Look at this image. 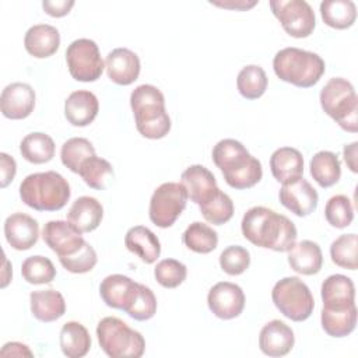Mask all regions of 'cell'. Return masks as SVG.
Listing matches in <instances>:
<instances>
[{
  "instance_id": "1",
  "label": "cell",
  "mask_w": 358,
  "mask_h": 358,
  "mask_svg": "<svg viewBox=\"0 0 358 358\" xmlns=\"http://www.w3.org/2000/svg\"><path fill=\"white\" fill-rule=\"evenodd\" d=\"M241 229L250 243L274 252H288L298 236L296 227L288 217L263 206H255L245 213Z\"/></svg>"
},
{
  "instance_id": "2",
  "label": "cell",
  "mask_w": 358,
  "mask_h": 358,
  "mask_svg": "<svg viewBox=\"0 0 358 358\" xmlns=\"http://www.w3.org/2000/svg\"><path fill=\"white\" fill-rule=\"evenodd\" d=\"M211 158L222 172L227 185L236 190L253 187L263 176L260 161L235 138L220 140L213 148Z\"/></svg>"
},
{
  "instance_id": "3",
  "label": "cell",
  "mask_w": 358,
  "mask_h": 358,
  "mask_svg": "<svg viewBox=\"0 0 358 358\" xmlns=\"http://www.w3.org/2000/svg\"><path fill=\"white\" fill-rule=\"evenodd\" d=\"M137 131L150 140L165 137L171 130V117L165 109L164 94L151 84H143L130 94Z\"/></svg>"
},
{
  "instance_id": "4",
  "label": "cell",
  "mask_w": 358,
  "mask_h": 358,
  "mask_svg": "<svg viewBox=\"0 0 358 358\" xmlns=\"http://www.w3.org/2000/svg\"><path fill=\"white\" fill-rule=\"evenodd\" d=\"M70 194L69 182L56 171L31 173L20 185L22 203L36 211L62 210L67 204Z\"/></svg>"
},
{
  "instance_id": "5",
  "label": "cell",
  "mask_w": 358,
  "mask_h": 358,
  "mask_svg": "<svg viewBox=\"0 0 358 358\" xmlns=\"http://www.w3.org/2000/svg\"><path fill=\"white\" fill-rule=\"evenodd\" d=\"M275 76L299 88H310L324 74V60L313 52L299 48H284L273 59Z\"/></svg>"
},
{
  "instance_id": "6",
  "label": "cell",
  "mask_w": 358,
  "mask_h": 358,
  "mask_svg": "<svg viewBox=\"0 0 358 358\" xmlns=\"http://www.w3.org/2000/svg\"><path fill=\"white\" fill-rule=\"evenodd\" d=\"M320 106L343 130L358 131V98L354 85L341 77L330 78L322 88Z\"/></svg>"
},
{
  "instance_id": "7",
  "label": "cell",
  "mask_w": 358,
  "mask_h": 358,
  "mask_svg": "<svg viewBox=\"0 0 358 358\" xmlns=\"http://www.w3.org/2000/svg\"><path fill=\"white\" fill-rule=\"evenodd\" d=\"M96 337L102 351L112 358H138L145 350V340L141 333L115 316L99 320Z\"/></svg>"
},
{
  "instance_id": "8",
  "label": "cell",
  "mask_w": 358,
  "mask_h": 358,
  "mask_svg": "<svg viewBox=\"0 0 358 358\" xmlns=\"http://www.w3.org/2000/svg\"><path fill=\"white\" fill-rule=\"evenodd\" d=\"M275 308L294 322L306 320L315 308V299L309 287L298 277H284L277 281L271 291Z\"/></svg>"
},
{
  "instance_id": "9",
  "label": "cell",
  "mask_w": 358,
  "mask_h": 358,
  "mask_svg": "<svg viewBox=\"0 0 358 358\" xmlns=\"http://www.w3.org/2000/svg\"><path fill=\"white\" fill-rule=\"evenodd\" d=\"M187 199L182 183L165 182L159 185L150 199L148 215L151 222L159 228L172 227L186 208Z\"/></svg>"
},
{
  "instance_id": "10",
  "label": "cell",
  "mask_w": 358,
  "mask_h": 358,
  "mask_svg": "<svg viewBox=\"0 0 358 358\" xmlns=\"http://www.w3.org/2000/svg\"><path fill=\"white\" fill-rule=\"evenodd\" d=\"M66 62L71 77L83 83L96 81L105 69L98 45L87 38L76 39L67 46Z\"/></svg>"
},
{
  "instance_id": "11",
  "label": "cell",
  "mask_w": 358,
  "mask_h": 358,
  "mask_svg": "<svg viewBox=\"0 0 358 358\" xmlns=\"http://www.w3.org/2000/svg\"><path fill=\"white\" fill-rule=\"evenodd\" d=\"M270 8L282 29L292 38H308L316 27L315 13L305 0H273Z\"/></svg>"
},
{
  "instance_id": "12",
  "label": "cell",
  "mask_w": 358,
  "mask_h": 358,
  "mask_svg": "<svg viewBox=\"0 0 358 358\" xmlns=\"http://www.w3.org/2000/svg\"><path fill=\"white\" fill-rule=\"evenodd\" d=\"M207 303L217 317L229 320L242 313L245 308V294L238 284L221 281L210 288Z\"/></svg>"
},
{
  "instance_id": "13",
  "label": "cell",
  "mask_w": 358,
  "mask_h": 358,
  "mask_svg": "<svg viewBox=\"0 0 358 358\" xmlns=\"http://www.w3.org/2000/svg\"><path fill=\"white\" fill-rule=\"evenodd\" d=\"M43 242L59 256L66 257L81 249L85 239L83 232L69 221H49L42 229Z\"/></svg>"
},
{
  "instance_id": "14",
  "label": "cell",
  "mask_w": 358,
  "mask_h": 358,
  "mask_svg": "<svg viewBox=\"0 0 358 358\" xmlns=\"http://www.w3.org/2000/svg\"><path fill=\"white\" fill-rule=\"evenodd\" d=\"M278 199L281 204L298 217H306L317 207L319 196L315 187L303 178L281 186Z\"/></svg>"
},
{
  "instance_id": "15",
  "label": "cell",
  "mask_w": 358,
  "mask_h": 358,
  "mask_svg": "<svg viewBox=\"0 0 358 358\" xmlns=\"http://www.w3.org/2000/svg\"><path fill=\"white\" fill-rule=\"evenodd\" d=\"M35 108V91L27 83H11L1 91L0 109L4 117L21 120L28 117Z\"/></svg>"
},
{
  "instance_id": "16",
  "label": "cell",
  "mask_w": 358,
  "mask_h": 358,
  "mask_svg": "<svg viewBox=\"0 0 358 358\" xmlns=\"http://www.w3.org/2000/svg\"><path fill=\"white\" fill-rule=\"evenodd\" d=\"M4 236L13 249L28 250L38 242L39 224L28 214L14 213L4 221Z\"/></svg>"
},
{
  "instance_id": "17",
  "label": "cell",
  "mask_w": 358,
  "mask_h": 358,
  "mask_svg": "<svg viewBox=\"0 0 358 358\" xmlns=\"http://www.w3.org/2000/svg\"><path fill=\"white\" fill-rule=\"evenodd\" d=\"M106 74L110 81L117 85L133 84L140 74V59L127 48H116L108 53L105 59Z\"/></svg>"
},
{
  "instance_id": "18",
  "label": "cell",
  "mask_w": 358,
  "mask_h": 358,
  "mask_svg": "<svg viewBox=\"0 0 358 358\" xmlns=\"http://www.w3.org/2000/svg\"><path fill=\"white\" fill-rule=\"evenodd\" d=\"M138 285L127 275L110 274L101 281L99 295L109 308L126 312L138 291Z\"/></svg>"
},
{
  "instance_id": "19",
  "label": "cell",
  "mask_w": 358,
  "mask_h": 358,
  "mask_svg": "<svg viewBox=\"0 0 358 358\" xmlns=\"http://www.w3.org/2000/svg\"><path fill=\"white\" fill-rule=\"evenodd\" d=\"M294 344V331L282 320H270L260 330L259 347L268 357H284L292 350Z\"/></svg>"
},
{
  "instance_id": "20",
  "label": "cell",
  "mask_w": 358,
  "mask_h": 358,
  "mask_svg": "<svg viewBox=\"0 0 358 358\" xmlns=\"http://www.w3.org/2000/svg\"><path fill=\"white\" fill-rule=\"evenodd\" d=\"M180 183L185 186L187 197L197 206L210 200L218 190L215 176L203 165H190L180 175Z\"/></svg>"
},
{
  "instance_id": "21",
  "label": "cell",
  "mask_w": 358,
  "mask_h": 358,
  "mask_svg": "<svg viewBox=\"0 0 358 358\" xmlns=\"http://www.w3.org/2000/svg\"><path fill=\"white\" fill-rule=\"evenodd\" d=\"M99 110V102L94 92L78 90L71 92L64 102V116L67 122L77 127L88 126L94 122Z\"/></svg>"
},
{
  "instance_id": "22",
  "label": "cell",
  "mask_w": 358,
  "mask_h": 358,
  "mask_svg": "<svg viewBox=\"0 0 358 358\" xmlns=\"http://www.w3.org/2000/svg\"><path fill=\"white\" fill-rule=\"evenodd\" d=\"M323 308L343 309L355 303V287L350 277L343 274H331L320 288Z\"/></svg>"
},
{
  "instance_id": "23",
  "label": "cell",
  "mask_w": 358,
  "mask_h": 358,
  "mask_svg": "<svg viewBox=\"0 0 358 358\" xmlns=\"http://www.w3.org/2000/svg\"><path fill=\"white\" fill-rule=\"evenodd\" d=\"M24 46L25 50L36 59L50 57L60 46V34L57 28L49 24L32 25L25 32Z\"/></svg>"
},
{
  "instance_id": "24",
  "label": "cell",
  "mask_w": 358,
  "mask_h": 358,
  "mask_svg": "<svg viewBox=\"0 0 358 358\" xmlns=\"http://www.w3.org/2000/svg\"><path fill=\"white\" fill-rule=\"evenodd\" d=\"M270 169L281 185L294 182L303 175V157L292 147H280L270 157Z\"/></svg>"
},
{
  "instance_id": "25",
  "label": "cell",
  "mask_w": 358,
  "mask_h": 358,
  "mask_svg": "<svg viewBox=\"0 0 358 358\" xmlns=\"http://www.w3.org/2000/svg\"><path fill=\"white\" fill-rule=\"evenodd\" d=\"M288 264L291 268L303 275L317 274L323 264L320 246L313 241H301L288 250Z\"/></svg>"
},
{
  "instance_id": "26",
  "label": "cell",
  "mask_w": 358,
  "mask_h": 358,
  "mask_svg": "<svg viewBox=\"0 0 358 358\" xmlns=\"http://www.w3.org/2000/svg\"><path fill=\"white\" fill-rule=\"evenodd\" d=\"M127 250L137 255L145 264H152L161 255V243L157 235L143 225L131 227L124 236Z\"/></svg>"
},
{
  "instance_id": "27",
  "label": "cell",
  "mask_w": 358,
  "mask_h": 358,
  "mask_svg": "<svg viewBox=\"0 0 358 358\" xmlns=\"http://www.w3.org/2000/svg\"><path fill=\"white\" fill-rule=\"evenodd\" d=\"M103 218V207L95 199L90 196L78 197L67 213V221L71 222L77 229L91 232L96 229Z\"/></svg>"
},
{
  "instance_id": "28",
  "label": "cell",
  "mask_w": 358,
  "mask_h": 358,
  "mask_svg": "<svg viewBox=\"0 0 358 358\" xmlns=\"http://www.w3.org/2000/svg\"><path fill=\"white\" fill-rule=\"evenodd\" d=\"M29 303L34 317L45 323L60 319L66 312V301L56 289H39L31 292Z\"/></svg>"
},
{
  "instance_id": "29",
  "label": "cell",
  "mask_w": 358,
  "mask_h": 358,
  "mask_svg": "<svg viewBox=\"0 0 358 358\" xmlns=\"http://www.w3.org/2000/svg\"><path fill=\"white\" fill-rule=\"evenodd\" d=\"M59 343L62 352L69 358H81L88 354L91 348V336L88 330L78 322H67L63 324Z\"/></svg>"
},
{
  "instance_id": "30",
  "label": "cell",
  "mask_w": 358,
  "mask_h": 358,
  "mask_svg": "<svg viewBox=\"0 0 358 358\" xmlns=\"http://www.w3.org/2000/svg\"><path fill=\"white\" fill-rule=\"evenodd\" d=\"M320 323L323 330L331 337H345L351 334L357 324L355 303L343 309H322Z\"/></svg>"
},
{
  "instance_id": "31",
  "label": "cell",
  "mask_w": 358,
  "mask_h": 358,
  "mask_svg": "<svg viewBox=\"0 0 358 358\" xmlns=\"http://www.w3.org/2000/svg\"><path fill=\"white\" fill-rule=\"evenodd\" d=\"M310 175L320 187H330L340 180L341 164L337 154L331 151L316 152L310 162Z\"/></svg>"
},
{
  "instance_id": "32",
  "label": "cell",
  "mask_w": 358,
  "mask_h": 358,
  "mask_svg": "<svg viewBox=\"0 0 358 358\" xmlns=\"http://www.w3.org/2000/svg\"><path fill=\"white\" fill-rule=\"evenodd\" d=\"M320 15L330 28L347 29L355 22L357 7L351 0H326L320 3Z\"/></svg>"
},
{
  "instance_id": "33",
  "label": "cell",
  "mask_w": 358,
  "mask_h": 358,
  "mask_svg": "<svg viewBox=\"0 0 358 358\" xmlns=\"http://www.w3.org/2000/svg\"><path fill=\"white\" fill-rule=\"evenodd\" d=\"M55 141L50 136L35 131L27 134L20 144L22 158L31 164H45L55 157Z\"/></svg>"
},
{
  "instance_id": "34",
  "label": "cell",
  "mask_w": 358,
  "mask_h": 358,
  "mask_svg": "<svg viewBox=\"0 0 358 358\" xmlns=\"http://www.w3.org/2000/svg\"><path fill=\"white\" fill-rule=\"evenodd\" d=\"M182 242L192 252L207 255L217 248L218 235L210 225L194 221L183 232Z\"/></svg>"
},
{
  "instance_id": "35",
  "label": "cell",
  "mask_w": 358,
  "mask_h": 358,
  "mask_svg": "<svg viewBox=\"0 0 358 358\" xmlns=\"http://www.w3.org/2000/svg\"><path fill=\"white\" fill-rule=\"evenodd\" d=\"M266 71L257 64H248L242 67L236 77V87L239 94L246 99H257L267 90Z\"/></svg>"
},
{
  "instance_id": "36",
  "label": "cell",
  "mask_w": 358,
  "mask_h": 358,
  "mask_svg": "<svg viewBox=\"0 0 358 358\" xmlns=\"http://www.w3.org/2000/svg\"><path fill=\"white\" fill-rule=\"evenodd\" d=\"M78 175L87 186L96 190H103L108 185V180L113 176V168L106 159L92 155L81 164Z\"/></svg>"
},
{
  "instance_id": "37",
  "label": "cell",
  "mask_w": 358,
  "mask_h": 358,
  "mask_svg": "<svg viewBox=\"0 0 358 358\" xmlns=\"http://www.w3.org/2000/svg\"><path fill=\"white\" fill-rule=\"evenodd\" d=\"M92 155H95V148L92 143L84 137L69 138L63 143L60 150L62 164L74 173H78L81 164Z\"/></svg>"
},
{
  "instance_id": "38",
  "label": "cell",
  "mask_w": 358,
  "mask_h": 358,
  "mask_svg": "<svg viewBox=\"0 0 358 358\" xmlns=\"http://www.w3.org/2000/svg\"><path fill=\"white\" fill-rule=\"evenodd\" d=\"M199 208L204 220L213 225H222L234 215V203L231 197L220 189L210 200L200 204Z\"/></svg>"
},
{
  "instance_id": "39",
  "label": "cell",
  "mask_w": 358,
  "mask_h": 358,
  "mask_svg": "<svg viewBox=\"0 0 358 358\" xmlns=\"http://www.w3.org/2000/svg\"><path fill=\"white\" fill-rule=\"evenodd\" d=\"M22 278L29 284H49L56 277V268L45 256H29L21 264Z\"/></svg>"
},
{
  "instance_id": "40",
  "label": "cell",
  "mask_w": 358,
  "mask_h": 358,
  "mask_svg": "<svg viewBox=\"0 0 358 358\" xmlns=\"http://www.w3.org/2000/svg\"><path fill=\"white\" fill-rule=\"evenodd\" d=\"M357 234H343L330 245L331 262L348 270H357Z\"/></svg>"
},
{
  "instance_id": "41",
  "label": "cell",
  "mask_w": 358,
  "mask_h": 358,
  "mask_svg": "<svg viewBox=\"0 0 358 358\" xmlns=\"http://www.w3.org/2000/svg\"><path fill=\"white\" fill-rule=\"evenodd\" d=\"M324 217L334 228H347L354 220V208L351 200L344 194L330 197L324 206Z\"/></svg>"
},
{
  "instance_id": "42",
  "label": "cell",
  "mask_w": 358,
  "mask_h": 358,
  "mask_svg": "<svg viewBox=\"0 0 358 358\" xmlns=\"http://www.w3.org/2000/svg\"><path fill=\"white\" fill-rule=\"evenodd\" d=\"M186 266L176 259H164L154 268V277L164 288L179 287L186 280Z\"/></svg>"
},
{
  "instance_id": "43",
  "label": "cell",
  "mask_w": 358,
  "mask_h": 358,
  "mask_svg": "<svg viewBox=\"0 0 358 358\" xmlns=\"http://www.w3.org/2000/svg\"><path fill=\"white\" fill-rule=\"evenodd\" d=\"M250 264V253L246 248L232 245L225 248L220 255V266L228 275H239L248 270Z\"/></svg>"
},
{
  "instance_id": "44",
  "label": "cell",
  "mask_w": 358,
  "mask_h": 358,
  "mask_svg": "<svg viewBox=\"0 0 358 358\" xmlns=\"http://www.w3.org/2000/svg\"><path fill=\"white\" fill-rule=\"evenodd\" d=\"M155 312H157V298L154 292L151 291V288L140 284L138 291L133 302L127 308L126 313L134 320L143 322V320L151 319L155 315Z\"/></svg>"
},
{
  "instance_id": "45",
  "label": "cell",
  "mask_w": 358,
  "mask_h": 358,
  "mask_svg": "<svg viewBox=\"0 0 358 358\" xmlns=\"http://www.w3.org/2000/svg\"><path fill=\"white\" fill-rule=\"evenodd\" d=\"M59 260L67 271L74 274H84L95 267L98 257L95 249L85 241L78 252L66 257H59Z\"/></svg>"
},
{
  "instance_id": "46",
  "label": "cell",
  "mask_w": 358,
  "mask_h": 358,
  "mask_svg": "<svg viewBox=\"0 0 358 358\" xmlns=\"http://www.w3.org/2000/svg\"><path fill=\"white\" fill-rule=\"evenodd\" d=\"M73 6H74L73 0H43L42 1L43 11L50 17H56V18L67 15L73 8Z\"/></svg>"
},
{
  "instance_id": "47",
  "label": "cell",
  "mask_w": 358,
  "mask_h": 358,
  "mask_svg": "<svg viewBox=\"0 0 358 358\" xmlns=\"http://www.w3.org/2000/svg\"><path fill=\"white\" fill-rule=\"evenodd\" d=\"M17 172V164L15 159L13 157H10L6 152L0 154V173H1V179H0V186L4 189L7 187Z\"/></svg>"
},
{
  "instance_id": "48",
  "label": "cell",
  "mask_w": 358,
  "mask_h": 358,
  "mask_svg": "<svg viewBox=\"0 0 358 358\" xmlns=\"http://www.w3.org/2000/svg\"><path fill=\"white\" fill-rule=\"evenodd\" d=\"M1 357H32V351L28 348V345L17 341L6 343L0 351Z\"/></svg>"
},
{
  "instance_id": "49",
  "label": "cell",
  "mask_w": 358,
  "mask_h": 358,
  "mask_svg": "<svg viewBox=\"0 0 358 358\" xmlns=\"http://www.w3.org/2000/svg\"><path fill=\"white\" fill-rule=\"evenodd\" d=\"M357 145L358 143L354 141L351 144H345L343 148V155L347 166L351 169V172L357 173L358 172V165H357Z\"/></svg>"
},
{
  "instance_id": "50",
  "label": "cell",
  "mask_w": 358,
  "mask_h": 358,
  "mask_svg": "<svg viewBox=\"0 0 358 358\" xmlns=\"http://www.w3.org/2000/svg\"><path fill=\"white\" fill-rule=\"evenodd\" d=\"M214 6H220V7H225V8H235V10H248L252 8L253 6L257 4V1H238V3H211Z\"/></svg>"
}]
</instances>
